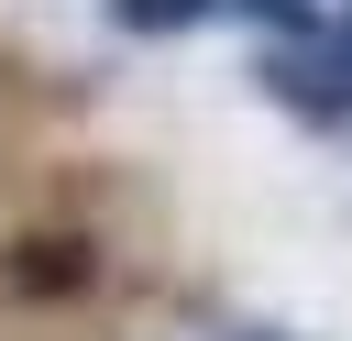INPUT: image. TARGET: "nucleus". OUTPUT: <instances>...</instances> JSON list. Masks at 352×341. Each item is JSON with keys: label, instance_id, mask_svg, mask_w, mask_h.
Here are the masks:
<instances>
[{"label": "nucleus", "instance_id": "1", "mask_svg": "<svg viewBox=\"0 0 352 341\" xmlns=\"http://www.w3.org/2000/svg\"><path fill=\"white\" fill-rule=\"evenodd\" d=\"M253 88H264L286 121H308V132H352V77H341L319 44H264V55H253Z\"/></svg>", "mask_w": 352, "mask_h": 341}, {"label": "nucleus", "instance_id": "2", "mask_svg": "<svg viewBox=\"0 0 352 341\" xmlns=\"http://www.w3.org/2000/svg\"><path fill=\"white\" fill-rule=\"evenodd\" d=\"M0 275H11L22 297H88V286H99V242H88V231H22V242L0 253Z\"/></svg>", "mask_w": 352, "mask_h": 341}, {"label": "nucleus", "instance_id": "3", "mask_svg": "<svg viewBox=\"0 0 352 341\" xmlns=\"http://www.w3.org/2000/svg\"><path fill=\"white\" fill-rule=\"evenodd\" d=\"M99 11H110V33H143V44L209 33V22H220V0H99Z\"/></svg>", "mask_w": 352, "mask_h": 341}, {"label": "nucleus", "instance_id": "4", "mask_svg": "<svg viewBox=\"0 0 352 341\" xmlns=\"http://www.w3.org/2000/svg\"><path fill=\"white\" fill-rule=\"evenodd\" d=\"M220 11H231V22H253L264 44H319V33H330V11H319V0H220Z\"/></svg>", "mask_w": 352, "mask_h": 341}, {"label": "nucleus", "instance_id": "5", "mask_svg": "<svg viewBox=\"0 0 352 341\" xmlns=\"http://www.w3.org/2000/svg\"><path fill=\"white\" fill-rule=\"evenodd\" d=\"M319 55H330V66L352 77V11H330V33H319Z\"/></svg>", "mask_w": 352, "mask_h": 341}, {"label": "nucleus", "instance_id": "6", "mask_svg": "<svg viewBox=\"0 0 352 341\" xmlns=\"http://www.w3.org/2000/svg\"><path fill=\"white\" fill-rule=\"evenodd\" d=\"M231 341H286V330H231Z\"/></svg>", "mask_w": 352, "mask_h": 341}]
</instances>
